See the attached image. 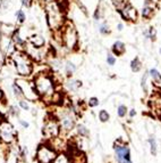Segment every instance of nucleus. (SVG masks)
I'll list each match as a JSON object with an SVG mask.
<instances>
[{
    "label": "nucleus",
    "instance_id": "obj_1",
    "mask_svg": "<svg viewBox=\"0 0 161 163\" xmlns=\"http://www.w3.org/2000/svg\"><path fill=\"white\" fill-rule=\"evenodd\" d=\"M10 60L13 62L14 71L20 78H29L33 73V60L24 50L16 49L11 54Z\"/></svg>",
    "mask_w": 161,
    "mask_h": 163
},
{
    "label": "nucleus",
    "instance_id": "obj_2",
    "mask_svg": "<svg viewBox=\"0 0 161 163\" xmlns=\"http://www.w3.org/2000/svg\"><path fill=\"white\" fill-rule=\"evenodd\" d=\"M34 87L38 95L42 99H49L51 102V97L55 93V80L48 73H38L34 77Z\"/></svg>",
    "mask_w": 161,
    "mask_h": 163
},
{
    "label": "nucleus",
    "instance_id": "obj_3",
    "mask_svg": "<svg viewBox=\"0 0 161 163\" xmlns=\"http://www.w3.org/2000/svg\"><path fill=\"white\" fill-rule=\"evenodd\" d=\"M64 12L60 8L59 3L57 1H51V2L46 3V15L48 25L52 31H59L63 25L65 24V16Z\"/></svg>",
    "mask_w": 161,
    "mask_h": 163
},
{
    "label": "nucleus",
    "instance_id": "obj_4",
    "mask_svg": "<svg viewBox=\"0 0 161 163\" xmlns=\"http://www.w3.org/2000/svg\"><path fill=\"white\" fill-rule=\"evenodd\" d=\"M60 32H61V43L66 49H76L78 43V34L72 22H65L63 27L60 29Z\"/></svg>",
    "mask_w": 161,
    "mask_h": 163
},
{
    "label": "nucleus",
    "instance_id": "obj_5",
    "mask_svg": "<svg viewBox=\"0 0 161 163\" xmlns=\"http://www.w3.org/2000/svg\"><path fill=\"white\" fill-rule=\"evenodd\" d=\"M58 155L57 152L50 143H43L39 145L36 150V161L38 163H52Z\"/></svg>",
    "mask_w": 161,
    "mask_h": 163
},
{
    "label": "nucleus",
    "instance_id": "obj_6",
    "mask_svg": "<svg viewBox=\"0 0 161 163\" xmlns=\"http://www.w3.org/2000/svg\"><path fill=\"white\" fill-rule=\"evenodd\" d=\"M60 126V131L64 130L65 132H69L75 127V115L72 110H60L58 114L55 115Z\"/></svg>",
    "mask_w": 161,
    "mask_h": 163
},
{
    "label": "nucleus",
    "instance_id": "obj_7",
    "mask_svg": "<svg viewBox=\"0 0 161 163\" xmlns=\"http://www.w3.org/2000/svg\"><path fill=\"white\" fill-rule=\"evenodd\" d=\"M15 82L20 86L22 93H23V97L27 102H36L40 99V96L36 93L34 83L32 81L26 80V78H18Z\"/></svg>",
    "mask_w": 161,
    "mask_h": 163
},
{
    "label": "nucleus",
    "instance_id": "obj_8",
    "mask_svg": "<svg viewBox=\"0 0 161 163\" xmlns=\"http://www.w3.org/2000/svg\"><path fill=\"white\" fill-rule=\"evenodd\" d=\"M16 139H17V132L16 130H15V128L13 127L11 123L3 119L0 122V140L3 144L10 145V144L15 143Z\"/></svg>",
    "mask_w": 161,
    "mask_h": 163
},
{
    "label": "nucleus",
    "instance_id": "obj_9",
    "mask_svg": "<svg viewBox=\"0 0 161 163\" xmlns=\"http://www.w3.org/2000/svg\"><path fill=\"white\" fill-rule=\"evenodd\" d=\"M42 133H43L44 139H47V140H51V139H53V138H56V137L59 136L60 126L56 117H49L46 121H44Z\"/></svg>",
    "mask_w": 161,
    "mask_h": 163
},
{
    "label": "nucleus",
    "instance_id": "obj_10",
    "mask_svg": "<svg viewBox=\"0 0 161 163\" xmlns=\"http://www.w3.org/2000/svg\"><path fill=\"white\" fill-rule=\"evenodd\" d=\"M114 148H115V156L117 163H122L124 160H131V150L122 140L116 141Z\"/></svg>",
    "mask_w": 161,
    "mask_h": 163
},
{
    "label": "nucleus",
    "instance_id": "obj_11",
    "mask_svg": "<svg viewBox=\"0 0 161 163\" xmlns=\"http://www.w3.org/2000/svg\"><path fill=\"white\" fill-rule=\"evenodd\" d=\"M0 50L2 51V54L6 57H10L11 54L16 50V45L14 43L11 37L8 36H1L0 38Z\"/></svg>",
    "mask_w": 161,
    "mask_h": 163
},
{
    "label": "nucleus",
    "instance_id": "obj_12",
    "mask_svg": "<svg viewBox=\"0 0 161 163\" xmlns=\"http://www.w3.org/2000/svg\"><path fill=\"white\" fill-rule=\"evenodd\" d=\"M120 14H122V17L126 21H131V22H136L138 17L137 10L135 9L134 7L132 6L131 3H128L127 6H125L120 10Z\"/></svg>",
    "mask_w": 161,
    "mask_h": 163
},
{
    "label": "nucleus",
    "instance_id": "obj_13",
    "mask_svg": "<svg viewBox=\"0 0 161 163\" xmlns=\"http://www.w3.org/2000/svg\"><path fill=\"white\" fill-rule=\"evenodd\" d=\"M111 50H112V53H114V55H116V56H122V55H124L126 51L125 43L120 40H117L114 45H112Z\"/></svg>",
    "mask_w": 161,
    "mask_h": 163
},
{
    "label": "nucleus",
    "instance_id": "obj_14",
    "mask_svg": "<svg viewBox=\"0 0 161 163\" xmlns=\"http://www.w3.org/2000/svg\"><path fill=\"white\" fill-rule=\"evenodd\" d=\"M30 43L32 46L36 47V48H42L46 45V40L42 36H39V34H34L32 37H30Z\"/></svg>",
    "mask_w": 161,
    "mask_h": 163
},
{
    "label": "nucleus",
    "instance_id": "obj_15",
    "mask_svg": "<svg viewBox=\"0 0 161 163\" xmlns=\"http://www.w3.org/2000/svg\"><path fill=\"white\" fill-rule=\"evenodd\" d=\"M82 87V81L76 80V79H69L67 82H66V88L69 90V91H77Z\"/></svg>",
    "mask_w": 161,
    "mask_h": 163
},
{
    "label": "nucleus",
    "instance_id": "obj_16",
    "mask_svg": "<svg viewBox=\"0 0 161 163\" xmlns=\"http://www.w3.org/2000/svg\"><path fill=\"white\" fill-rule=\"evenodd\" d=\"M11 39H13L14 43L16 45V47H24L25 45H26V40L24 39L22 36H20V31L17 29L15 32H14V34L11 36Z\"/></svg>",
    "mask_w": 161,
    "mask_h": 163
},
{
    "label": "nucleus",
    "instance_id": "obj_17",
    "mask_svg": "<svg viewBox=\"0 0 161 163\" xmlns=\"http://www.w3.org/2000/svg\"><path fill=\"white\" fill-rule=\"evenodd\" d=\"M0 30H1V33H2L3 36L11 37L17 29L13 24H1V25H0Z\"/></svg>",
    "mask_w": 161,
    "mask_h": 163
},
{
    "label": "nucleus",
    "instance_id": "obj_18",
    "mask_svg": "<svg viewBox=\"0 0 161 163\" xmlns=\"http://www.w3.org/2000/svg\"><path fill=\"white\" fill-rule=\"evenodd\" d=\"M64 69H65L66 74H67L68 77H70V75L77 70V65H76L74 62H72V60H67L65 63V65H64Z\"/></svg>",
    "mask_w": 161,
    "mask_h": 163
},
{
    "label": "nucleus",
    "instance_id": "obj_19",
    "mask_svg": "<svg viewBox=\"0 0 161 163\" xmlns=\"http://www.w3.org/2000/svg\"><path fill=\"white\" fill-rule=\"evenodd\" d=\"M143 34H144V38L146 39V40H155V38H157V30H155L154 27L151 26L149 27L148 30H145L144 32H143Z\"/></svg>",
    "mask_w": 161,
    "mask_h": 163
},
{
    "label": "nucleus",
    "instance_id": "obj_20",
    "mask_svg": "<svg viewBox=\"0 0 161 163\" xmlns=\"http://www.w3.org/2000/svg\"><path fill=\"white\" fill-rule=\"evenodd\" d=\"M149 144H150V152L153 156H155L158 154V145H157V140L153 136H151L150 138L148 139Z\"/></svg>",
    "mask_w": 161,
    "mask_h": 163
},
{
    "label": "nucleus",
    "instance_id": "obj_21",
    "mask_svg": "<svg viewBox=\"0 0 161 163\" xmlns=\"http://www.w3.org/2000/svg\"><path fill=\"white\" fill-rule=\"evenodd\" d=\"M76 131H77V135H78L79 137H84V138L89 137L90 135L89 129H87L84 124H77V126H76Z\"/></svg>",
    "mask_w": 161,
    "mask_h": 163
},
{
    "label": "nucleus",
    "instance_id": "obj_22",
    "mask_svg": "<svg viewBox=\"0 0 161 163\" xmlns=\"http://www.w3.org/2000/svg\"><path fill=\"white\" fill-rule=\"evenodd\" d=\"M131 70L133 72H138L142 70V63L138 57H135L134 60L131 62Z\"/></svg>",
    "mask_w": 161,
    "mask_h": 163
},
{
    "label": "nucleus",
    "instance_id": "obj_23",
    "mask_svg": "<svg viewBox=\"0 0 161 163\" xmlns=\"http://www.w3.org/2000/svg\"><path fill=\"white\" fill-rule=\"evenodd\" d=\"M153 13H154L153 6H144L143 9H142V16L144 17V18H151Z\"/></svg>",
    "mask_w": 161,
    "mask_h": 163
},
{
    "label": "nucleus",
    "instance_id": "obj_24",
    "mask_svg": "<svg viewBox=\"0 0 161 163\" xmlns=\"http://www.w3.org/2000/svg\"><path fill=\"white\" fill-rule=\"evenodd\" d=\"M52 163H72V162L69 160L67 153H58V155H57V157L55 159V161Z\"/></svg>",
    "mask_w": 161,
    "mask_h": 163
},
{
    "label": "nucleus",
    "instance_id": "obj_25",
    "mask_svg": "<svg viewBox=\"0 0 161 163\" xmlns=\"http://www.w3.org/2000/svg\"><path fill=\"white\" fill-rule=\"evenodd\" d=\"M149 75L153 79V81L157 83H161V73L157 69H151L149 71Z\"/></svg>",
    "mask_w": 161,
    "mask_h": 163
},
{
    "label": "nucleus",
    "instance_id": "obj_26",
    "mask_svg": "<svg viewBox=\"0 0 161 163\" xmlns=\"http://www.w3.org/2000/svg\"><path fill=\"white\" fill-rule=\"evenodd\" d=\"M11 90H13L14 96L16 97L17 99H22V98H23V93H22V89H20V86H18L16 82H14L13 84H11Z\"/></svg>",
    "mask_w": 161,
    "mask_h": 163
},
{
    "label": "nucleus",
    "instance_id": "obj_27",
    "mask_svg": "<svg viewBox=\"0 0 161 163\" xmlns=\"http://www.w3.org/2000/svg\"><path fill=\"white\" fill-rule=\"evenodd\" d=\"M111 1H112V5L115 6L116 9H118L119 12L129 3L128 0H111Z\"/></svg>",
    "mask_w": 161,
    "mask_h": 163
},
{
    "label": "nucleus",
    "instance_id": "obj_28",
    "mask_svg": "<svg viewBox=\"0 0 161 163\" xmlns=\"http://www.w3.org/2000/svg\"><path fill=\"white\" fill-rule=\"evenodd\" d=\"M127 114H128L127 106L124 105V104H120V105L117 107V115H118L119 117H125Z\"/></svg>",
    "mask_w": 161,
    "mask_h": 163
},
{
    "label": "nucleus",
    "instance_id": "obj_29",
    "mask_svg": "<svg viewBox=\"0 0 161 163\" xmlns=\"http://www.w3.org/2000/svg\"><path fill=\"white\" fill-rule=\"evenodd\" d=\"M99 120H100V122L105 123V122H108L109 119H110V115H109V113L107 112L105 110H101L100 112H99Z\"/></svg>",
    "mask_w": 161,
    "mask_h": 163
},
{
    "label": "nucleus",
    "instance_id": "obj_30",
    "mask_svg": "<svg viewBox=\"0 0 161 163\" xmlns=\"http://www.w3.org/2000/svg\"><path fill=\"white\" fill-rule=\"evenodd\" d=\"M99 32H100L102 36H107V34L110 32V29H109V25L107 24V22H103L102 24L99 25Z\"/></svg>",
    "mask_w": 161,
    "mask_h": 163
},
{
    "label": "nucleus",
    "instance_id": "obj_31",
    "mask_svg": "<svg viewBox=\"0 0 161 163\" xmlns=\"http://www.w3.org/2000/svg\"><path fill=\"white\" fill-rule=\"evenodd\" d=\"M8 113L10 115H13V117H18L20 114V107L17 106V105H10L8 107Z\"/></svg>",
    "mask_w": 161,
    "mask_h": 163
},
{
    "label": "nucleus",
    "instance_id": "obj_32",
    "mask_svg": "<svg viewBox=\"0 0 161 163\" xmlns=\"http://www.w3.org/2000/svg\"><path fill=\"white\" fill-rule=\"evenodd\" d=\"M16 18H17V22L20 24H22L26 20V15H25V13H24L22 9H18L16 12Z\"/></svg>",
    "mask_w": 161,
    "mask_h": 163
},
{
    "label": "nucleus",
    "instance_id": "obj_33",
    "mask_svg": "<svg viewBox=\"0 0 161 163\" xmlns=\"http://www.w3.org/2000/svg\"><path fill=\"white\" fill-rule=\"evenodd\" d=\"M148 78H149V73L148 72H145V73L143 74L142 79H141V86H142V88H143V90H144L145 93H148V83H146Z\"/></svg>",
    "mask_w": 161,
    "mask_h": 163
},
{
    "label": "nucleus",
    "instance_id": "obj_34",
    "mask_svg": "<svg viewBox=\"0 0 161 163\" xmlns=\"http://www.w3.org/2000/svg\"><path fill=\"white\" fill-rule=\"evenodd\" d=\"M18 105H20V108H23L24 111H29L30 110V104H29V102H26V99H20L18 100Z\"/></svg>",
    "mask_w": 161,
    "mask_h": 163
},
{
    "label": "nucleus",
    "instance_id": "obj_35",
    "mask_svg": "<svg viewBox=\"0 0 161 163\" xmlns=\"http://www.w3.org/2000/svg\"><path fill=\"white\" fill-rule=\"evenodd\" d=\"M107 64H108L109 66H114L116 64V57L115 55H112V54H108L107 55Z\"/></svg>",
    "mask_w": 161,
    "mask_h": 163
},
{
    "label": "nucleus",
    "instance_id": "obj_36",
    "mask_svg": "<svg viewBox=\"0 0 161 163\" xmlns=\"http://www.w3.org/2000/svg\"><path fill=\"white\" fill-rule=\"evenodd\" d=\"M99 104H100V102H99V98H96V97H91L89 102H87V105L90 107H96Z\"/></svg>",
    "mask_w": 161,
    "mask_h": 163
},
{
    "label": "nucleus",
    "instance_id": "obj_37",
    "mask_svg": "<svg viewBox=\"0 0 161 163\" xmlns=\"http://www.w3.org/2000/svg\"><path fill=\"white\" fill-rule=\"evenodd\" d=\"M0 5H1V9H2L3 12H7V10L9 9L10 0H1V2H0Z\"/></svg>",
    "mask_w": 161,
    "mask_h": 163
},
{
    "label": "nucleus",
    "instance_id": "obj_38",
    "mask_svg": "<svg viewBox=\"0 0 161 163\" xmlns=\"http://www.w3.org/2000/svg\"><path fill=\"white\" fill-rule=\"evenodd\" d=\"M101 13H102L101 8H100V7H98V8L96 9V12H94V15H93V16H94V20H96V21L100 20V18H101Z\"/></svg>",
    "mask_w": 161,
    "mask_h": 163
},
{
    "label": "nucleus",
    "instance_id": "obj_39",
    "mask_svg": "<svg viewBox=\"0 0 161 163\" xmlns=\"http://www.w3.org/2000/svg\"><path fill=\"white\" fill-rule=\"evenodd\" d=\"M18 122H20V124L22 127H23L24 129H27V128L30 127L29 122H26V121H24V120H18Z\"/></svg>",
    "mask_w": 161,
    "mask_h": 163
},
{
    "label": "nucleus",
    "instance_id": "obj_40",
    "mask_svg": "<svg viewBox=\"0 0 161 163\" xmlns=\"http://www.w3.org/2000/svg\"><path fill=\"white\" fill-rule=\"evenodd\" d=\"M20 1H22V5L25 7H30L32 3V0H20Z\"/></svg>",
    "mask_w": 161,
    "mask_h": 163
},
{
    "label": "nucleus",
    "instance_id": "obj_41",
    "mask_svg": "<svg viewBox=\"0 0 161 163\" xmlns=\"http://www.w3.org/2000/svg\"><path fill=\"white\" fill-rule=\"evenodd\" d=\"M128 115H129V117H134L135 115H136V111H135V108H132V110L128 111Z\"/></svg>",
    "mask_w": 161,
    "mask_h": 163
},
{
    "label": "nucleus",
    "instance_id": "obj_42",
    "mask_svg": "<svg viewBox=\"0 0 161 163\" xmlns=\"http://www.w3.org/2000/svg\"><path fill=\"white\" fill-rule=\"evenodd\" d=\"M123 29H124V24H123V23H118V24H117V30H118V31H123Z\"/></svg>",
    "mask_w": 161,
    "mask_h": 163
},
{
    "label": "nucleus",
    "instance_id": "obj_43",
    "mask_svg": "<svg viewBox=\"0 0 161 163\" xmlns=\"http://www.w3.org/2000/svg\"><path fill=\"white\" fill-rule=\"evenodd\" d=\"M41 1H43L44 3H48V2H51V1H56V0H41Z\"/></svg>",
    "mask_w": 161,
    "mask_h": 163
},
{
    "label": "nucleus",
    "instance_id": "obj_44",
    "mask_svg": "<svg viewBox=\"0 0 161 163\" xmlns=\"http://www.w3.org/2000/svg\"><path fill=\"white\" fill-rule=\"evenodd\" d=\"M122 163H133V162H132L131 160H124V161H123Z\"/></svg>",
    "mask_w": 161,
    "mask_h": 163
},
{
    "label": "nucleus",
    "instance_id": "obj_45",
    "mask_svg": "<svg viewBox=\"0 0 161 163\" xmlns=\"http://www.w3.org/2000/svg\"><path fill=\"white\" fill-rule=\"evenodd\" d=\"M1 36H2V33H1V30H0V38H1Z\"/></svg>",
    "mask_w": 161,
    "mask_h": 163
},
{
    "label": "nucleus",
    "instance_id": "obj_46",
    "mask_svg": "<svg viewBox=\"0 0 161 163\" xmlns=\"http://www.w3.org/2000/svg\"><path fill=\"white\" fill-rule=\"evenodd\" d=\"M159 53H160V55H161V48H160V50H159Z\"/></svg>",
    "mask_w": 161,
    "mask_h": 163
},
{
    "label": "nucleus",
    "instance_id": "obj_47",
    "mask_svg": "<svg viewBox=\"0 0 161 163\" xmlns=\"http://www.w3.org/2000/svg\"><path fill=\"white\" fill-rule=\"evenodd\" d=\"M101 1H103V0H101Z\"/></svg>",
    "mask_w": 161,
    "mask_h": 163
}]
</instances>
